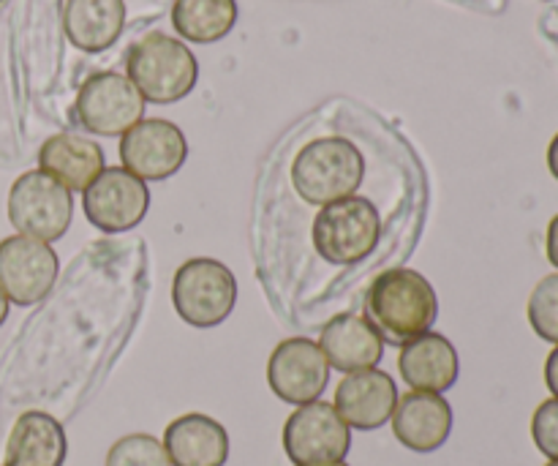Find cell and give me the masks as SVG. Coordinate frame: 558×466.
I'll return each instance as SVG.
<instances>
[{
	"label": "cell",
	"instance_id": "obj_1",
	"mask_svg": "<svg viewBox=\"0 0 558 466\" xmlns=\"http://www.w3.org/2000/svg\"><path fill=\"white\" fill-rule=\"evenodd\" d=\"M363 316L392 347H403L436 325L439 298L423 273L392 267L371 282L363 300Z\"/></svg>",
	"mask_w": 558,
	"mask_h": 466
},
{
	"label": "cell",
	"instance_id": "obj_2",
	"mask_svg": "<svg viewBox=\"0 0 558 466\" xmlns=\"http://www.w3.org/2000/svg\"><path fill=\"white\" fill-rule=\"evenodd\" d=\"M365 178V158L354 142L343 136H322L308 142L292 162V186L300 200L325 207L357 194Z\"/></svg>",
	"mask_w": 558,
	"mask_h": 466
},
{
	"label": "cell",
	"instance_id": "obj_3",
	"mask_svg": "<svg viewBox=\"0 0 558 466\" xmlns=\"http://www.w3.org/2000/svg\"><path fill=\"white\" fill-rule=\"evenodd\" d=\"M125 76L150 104H174L189 96L199 80V63L180 38L156 31L131 44Z\"/></svg>",
	"mask_w": 558,
	"mask_h": 466
},
{
	"label": "cell",
	"instance_id": "obj_4",
	"mask_svg": "<svg viewBox=\"0 0 558 466\" xmlns=\"http://www.w3.org/2000/svg\"><path fill=\"white\" fill-rule=\"evenodd\" d=\"M238 303V278L223 262L194 256L183 262L172 282V306L191 327H218Z\"/></svg>",
	"mask_w": 558,
	"mask_h": 466
},
{
	"label": "cell",
	"instance_id": "obj_5",
	"mask_svg": "<svg viewBox=\"0 0 558 466\" xmlns=\"http://www.w3.org/2000/svg\"><path fill=\"white\" fill-rule=\"evenodd\" d=\"M381 216L365 196H347L319 207L314 218V249L330 265H357L379 246Z\"/></svg>",
	"mask_w": 558,
	"mask_h": 466
},
{
	"label": "cell",
	"instance_id": "obj_6",
	"mask_svg": "<svg viewBox=\"0 0 558 466\" xmlns=\"http://www.w3.org/2000/svg\"><path fill=\"white\" fill-rule=\"evenodd\" d=\"M71 216H74L71 191L41 169L20 175L11 186L9 222L16 235L52 243L69 232Z\"/></svg>",
	"mask_w": 558,
	"mask_h": 466
},
{
	"label": "cell",
	"instance_id": "obj_7",
	"mask_svg": "<svg viewBox=\"0 0 558 466\" xmlns=\"http://www.w3.org/2000/svg\"><path fill=\"white\" fill-rule=\"evenodd\" d=\"M145 118V98L134 82L118 71L87 76L76 96V120L98 136H123Z\"/></svg>",
	"mask_w": 558,
	"mask_h": 466
},
{
	"label": "cell",
	"instance_id": "obj_8",
	"mask_svg": "<svg viewBox=\"0 0 558 466\" xmlns=\"http://www.w3.org/2000/svg\"><path fill=\"white\" fill-rule=\"evenodd\" d=\"M352 447V429L327 402L294 409L283 426V451L294 466L343 462Z\"/></svg>",
	"mask_w": 558,
	"mask_h": 466
},
{
	"label": "cell",
	"instance_id": "obj_9",
	"mask_svg": "<svg viewBox=\"0 0 558 466\" xmlns=\"http://www.w3.org/2000/svg\"><path fill=\"white\" fill-rule=\"evenodd\" d=\"M58 273V254L44 240L25 238V235L0 240V289L9 303L22 309L41 303L52 292Z\"/></svg>",
	"mask_w": 558,
	"mask_h": 466
},
{
	"label": "cell",
	"instance_id": "obj_10",
	"mask_svg": "<svg viewBox=\"0 0 558 466\" xmlns=\"http://www.w3.org/2000/svg\"><path fill=\"white\" fill-rule=\"evenodd\" d=\"M82 207L87 222L101 232H129L150 211V189L129 169L107 167L82 191Z\"/></svg>",
	"mask_w": 558,
	"mask_h": 466
},
{
	"label": "cell",
	"instance_id": "obj_11",
	"mask_svg": "<svg viewBox=\"0 0 558 466\" xmlns=\"http://www.w3.org/2000/svg\"><path fill=\"white\" fill-rule=\"evenodd\" d=\"M185 158H189V140L172 120L142 118L120 140L123 169H129L131 175H136L145 183L178 175Z\"/></svg>",
	"mask_w": 558,
	"mask_h": 466
},
{
	"label": "cell",
	"instance_id": "obj_12",
	"mask_svg": "<svg viewBox=\"0 0 558 466\" xmlns=\"http://www.w3.org/2000/svg\"><path fill=\"white\" fill-rule=\"evenodd\" d=\"M330 363L311 338H287L267 360V385L292 407L319 402L330 382Z\"/></svg>",
	"mask_w": 558,
	"mask_h": 466
},
{
	"label": "cell",
	"instance_id": "obj_13",
	"mask_svg": "<svg viewBox=\"0 0 558 466\" xmlns=\"http://www.w3.org/2000/svg\"><path fill=\"white\" fill-rule=\"evenodd\" d=\"M392 434L407 451L412 453H434L447 445L452 434L450 402L441 393H403L392 413Z\"/></svg>",
	"mask_w": 558,
	"mask_h": 466
},
{
	"label": "cell",
	"instance_id": "obj_14",
	"mask_svg": "<svg viewBox=\"0 0 558 466\" xmlns=\"http://www.w3.org/2000/svg\"><path fill=\"white\" fill-rule=\"evenodd\" d=\"M398 404V387L387 371L365 369L347 374L336 387L332 407L349 429L376 431L387 426Z\"/></svg>",
	"mask_w": 558,
	"mask_h": 466
},
{
	"label": "cell",
	"instance_id": "obj_15",
	"mask_svg": "<svg viewBox=\"0 0 558 466\" xmlns=\"http://www.w3.org/2000/svg\"><path fill=\"white\" fill-rule=\"evenodd\" d=\"M398 371L412 391L447 393L458 382L461 360L450 338L428 331L403 344L398 355Z\"/></svg>",
	"mask_w": 558,
	"mask_h": 466
},
{
	"label": "cell",
	"instance_id": "obj_16",
	"mask_svg": "<svg viewBox=\"0 0 558 466\" xmlns=\"http://www.w3.org/2000/svg\"><path fill=\"white\" fill-rule=\"evenodd\" d=\"M319 349L325 353L330 369L341 374L376 369L385 358V342L379 333L360 314H338L322 327Z\"/></svg>",
	"mask_w": 558,
	"mask_h": 466
},
{
	"label": "cell",
	"instance_id": "obj_17",
	"mask_svg": "<svg viewBox=\"0 0 558 466\" xmlns=\"http://www.w3.org/2000/svg\"><path fill=\"white\" fill-rule=\"evenodd\" d=\"M161 442L172 466H223L229 462V434L210 415H180L167 426Z\"/></svg>",
	"mask_w": 558,
	"mask_h": 466
},
{
	"label": "cell",
	"instance_id": "obj_18",
	"mask_svg": "<svg viewBox=\"0 0 558 466\" xmlns=\"http://www.w3.org/2000/svg\"><path fill=\"white\" fill-rule=\"evenodd\" d=\"M38 169L69 191H85L107 169L101 145L76 134H54L38 151Z\"/></svg>",
	"mask_w": 558,
	"mask_h": 466
},
{
	"label": "cell",
	"instance_id": "obj_19",
	"mask_svg": "<svg viewBox=\"0 0 558 466\" xmlns=\"http://www.w3.org/2000/svg\"><path fill=\"white\" fill-rule=\"evenodd\" d=\"M69 442L60 420L47 413H25L16 418L5 442L3 466H63Z\"/></svg>",
	"mask_w": 558,
	"mask_h": 466
},
{
	"label": "cell",
	"instance_id": "obj_20",
	"mask_svg": "<svg viewBox=\"0 0 558 466\" xmlns=\"http://www.w3.org/2000/svg\"><path fill=\"white\" fill-rule=\"evenodd\" d=\"M125 27V0H69L63 31L82 52H104Z\"/></svg>",
	"mask_w": 558,
	"mask_h": 466
},
{
	"label": "cell",
	"instance_id": "obj_21",
	"mask_svg": "<svg viewBox=\"0 0 558 466\" xmlns=\"http://www.w3.org/2000/svg\"><path fill=\"white\" fill-rule=\"evenodd\" d=\"M238 0H174L172 27L191 44H216L232 33Z\"/></svg>",
	"mask_w": 558,
	"mask_h": 466
},
{
	"label": "cell",
	"instance_id": "obj_22",
	"mask_svg": "<svg viewBox=\"0 0 558 466\" xmlns=\"http://www.w3.org/2000/svg\"><path fill=\"white\" fill-rule=\"evenodd\" d=\"M529 325L543 342L558 347V273L545 276L529 295Z\"/></svg>",
	"mask_w": 558,
	"mask_h": 466
},
{
	"label": "cell",
	"instance_id": "obj_23",
	"mask_svg": "<svg viewBox=\"0 0 558 466\" xmlns=\"http://www.w3.org/2000/svg\"><path fill=\"white\" fill-rule=\"evenodd\" d=\"M104 466H172L169 464L163 442L150 434L120 437L107 453Z\"/></svg>",
	"mask_w": 558,
	"mask_h": 466
},
{
	"label": "cell",
	"instance_id": "obj_24",
	"mask_svg": "<svg viewBox=\"0 0 558 466\" xmlns=\"http://www.w3.org/2000/svg\"><path fill=\"white\" fill-rule=\"evenodd\" d=\"M532 440L548 462H558V398H548L534 409Z\"/></svg>",
	"mask_w": 558,
	"mask_h": 466
},
{
	"label": "cell",
	"instance_id": "obj_25",
	"mask_svg": "<svg viewBox=\"0 0 558 466\" xmlns=\"http://www.w3.org/2000/svg\"><path fill=\"white\" fill-rule=\"evenodd\" d=\"M545 385H548L550 398H558V347L550 349L548 360H545Z\"/></svg>",
	"mask_w": 558,
	"mask_h": 466
},
{
	"label": "cell",
	"instance_id": "obj_26",
	"mask_svg": "<svg viewBox=\"0 0 558 466\" xmlns=\"http://www.w3.org/2000/svg\"><path fill=\"white\" fill-rule=\"evenodd\" d=\"M545 254H548V262L558 271V213L548 224V235H545Z\"/></svg>",
	"mask_w": 558,
	"mask_h": 466
},
{
	"label": "cell",
	"instance_id": "obj_27",
	"mask_svg": "<svg viewBox=\"0 0 558 466\" xmlns=\"http://www.w3.org/2000/svg\"><path fill=\"white\" fill-rule=\"evenodd\" d=\"M548 169H550V175L558 180V134L550 140V145H548Z\"/></svg>",
	"mask_w": 558,
	"mask_h": 466
},
{
	"label": "cell",
	"instance_id": "obj_28",
	"mask_svg": "<svg viewBox=\"0 0 558 466\" xmlns=\"http://www.w3.org/2000/svg\"><path fill=\"white\" fill-rule=\"evenodd\" d=\"M9 309H11L9 298H5V295H3V289H0V327H3V322L9 320Z\"/></svg>",
	"mask_w": 558,
	"mask_h": 466
},
{
	"label": "cell",
	"instance_id": "obj_29",
	"mask_svg": "<svg viewBox=\"0 0 558 466\" xmlns=\"http://www.w3.org/2000/svg\"><path fill=\"white\" fill-rule=\"evenodd\" d=\"M311 466H349L347 462H332V464H311Z\"/></svg>",
	"mask_w": 558,
	"mask_h": 466
},
{
	"label": "cell",
	"instance_id": "obj_30",
	"mask_svg": "<svg viewBox=\"0 0 558 466\" xmlns=\"http://www.w3.org/2000/svg\"><path fill=\"white\" fill-rule=\"evenodd\" d=\"M545 466H558V462H548Z\"/></svg>",
	"mask_w": 558,
	"mask_h": 466
},
{
	"label": "cell",
	"instance_id": "obj_31",
	"mask_svg": "<svg viewBox=\"0 0 558 466\" xmlns=\"http://www.w3.org/2000/svg\"><path fill=\"white\" fill-rule=\"evenodd\" d=\"M0 3H3V0H0Z\"/></svg>",
	"mask_w": 558,
	"mask_h": 466
}]
</instances>
